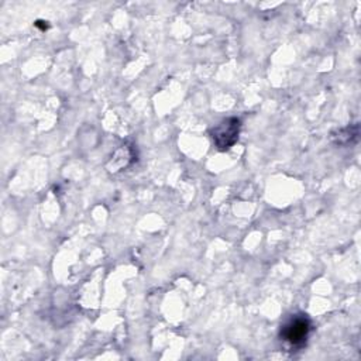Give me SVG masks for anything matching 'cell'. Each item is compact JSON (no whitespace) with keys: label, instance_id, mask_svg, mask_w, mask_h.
Masks as SVG:
<instances>
[{"label":"cell","instance_id":"cell-1","mask_svg":"<svg viewBox=\"0 0 361 361\" xmlns=\"http://www.w3.org/2000/svg\"><path fill=\"white\" fill-rule=\"evenodd\" d=\"M312 330V323L306 314H295L288 319L279 331L281 340H283L292 348H300L306 344Z\"/></svg>","mask_w":361,"mask_h":361},{"label":"cell","instance_id":"cell-2","mask_svg":"<svg viewBox=\"0 0 361 361\" xmlns=\"http://www.w3.org/2000/svg\"><path fill=\"white\" fill-rule=\"evenodd\" d=\"M240 128H241V121L237 117L224 118L216 127H213L210 130V135L217 149L220 151L230 149L238 140Z\"/></svg>","mask_w":361,"mask_h":361}]
</instances>
